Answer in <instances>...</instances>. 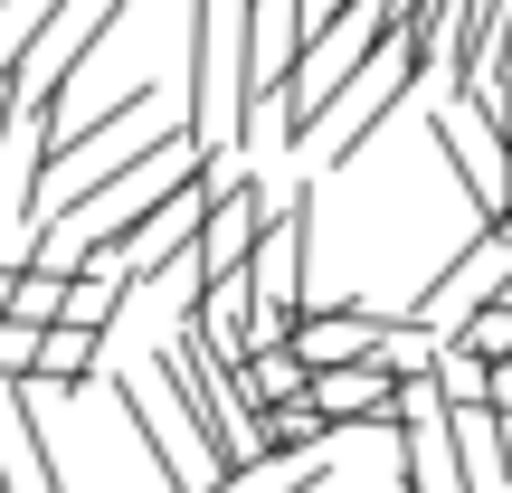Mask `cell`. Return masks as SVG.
Wrapping results in <instances>:
<instances>
[{"label":"cell","mask_w":512,"mask_h":493,"mask_svg":"<svg viewBox=\"0 0 512 493\" xmlns=\"http://www.w3.org/2000/svg\"><path fill=\"white\" fill-rule=\"evenodd\" d=\"M399 399H408V380L380 370V361H351V370H323V380H313V408L332 418V437H342V427L389 437V427H399Z\"/></svg>","instance_id":"5"},{"label":"cell","mask_w":512,"mask_h":493,"mask_svg":"<svg viewBox=\"0 0 512 493\" xmlns=\"http://www.w3.org/2000/svg\"><path fill=\"white\" fill-rule=\"evenodd\" d=\"M247 408H256V418L313 408V361H304V351H256V361H247ZM256 456H266V446H256Z\"/></svg>","instance_id":"8"},{"label":"cell","mask_w":512,"mask_h":493,"mask_svg":"<svg viewBox=\"0 0 512 493\" xmlns=\"http://www.w3.org/2000/svg\"><path fill=\"white\" fill-rule=\"evenodd\" d=\"M105 370V332H86V323H48L38 332V380L48 389H76V380H95Z\"/></svg>","instance_id":"9"},{"label":"cell","mask_w":512,"mask_h":493,"mask_svg":"<svg viewBox=\"0 0 512 493\" xmlns=\"http://www.w3.org/2000/svg\"><path fill=\"white\" fill-rule=\"evenodd\" d=\"M427 133H437V152H446V171H456V190L475 200V228H494L503 200H512V152H503V133L484 124L465 95H437V105H427Z\"/></svg>","instance_id":"3"},{"label":"cell","mask_w":512,"mask_h":493,"mask_svg":"<svg viewBox=\"0 0 512 493\" xmlns=\"http://www.w3.org/2000/svg\"><path fill=\"white\" fill-rule=\"evenodd\" d=\"M256 124V76H247V0H200L190 10V143H200V162H238Z\"/></svg>","instance_id":"1"},{"label":"cell","mask_w":512,"mask_h":493,"mask_svg":"<svg viewBox=\"0 0 512 493\" xmlns=\"http://www.w3.org/2000/svg\"><path fill=\"white\" fill-rule=\"evenodd\" d=\"M494 304H512V285H503V294H494Z\"/></svg>","instance_id":"14"},{"label":"cell","mask_w":512,"mask_h":493,"mask_svg":"<svg viewBox=\"0 0 512 493\" xmlns=\"http://www.w3.org/2000/svg\"><path fill=\"white\" fill-rule=\"evenodd\" d=\"M19 266H29V256H0V313H10V285H19Z\"/></svg>","instance_id":"13"},{"label":"cell","mask_w":512,"mask_h":493,"mask_svg":"<svg viewBox=\"0 0 512 493\" xmlns=\"http://www.w3.org/2000/svg\"><path fill=\"white\" fill-rule=\"evenodd\" d=\"M0 323H29V332L67 323V275H38V266H19V285H10V313H0Z\"/></svg>","instance_id":"11"},{"label":"cell","mask_w":512,"mask_h":493,"mask_svg":"<svg viewBox=\"0 0 512 493\" xmlns=\"http://www.w3.org/2000/svg\"><path fill=\"white\" fill-rule=\"evenodd\" d=\"M313 48V10L304 0H247V76L256 95H285V76L304 67Z\"/></svg>","instance_id":"6"},{"label":"cell","mask_w":512,"mask_h":493,"mask_svg":"<svg viewBox=\"0 0 512 493\" xmlns=\"http://www.w3.org/2000/svg\"><path fill=\"white\" fill-rule=\"evenodd\" d=\"M0 493H67V475L48 465V437H38L29 380H0Z\"/></svg>","instance_id":"7"},{"label":"cell","mask_w":512,"mask_h":493,"mask_svg":"<svg viewBox=\"0 0 512 493\" xmlns=\"http://www.w3.org/2000/svg\"><path fill=\"white\" fill-rule=\"evenodd\" d=\"M19 105H29V95H19V76H0V143H10V124H19Z\"/></svg>","instance_id":"12"},{"label":"cell","mask_w":512,"mask_h":493,"mask_svg":"<svg viewBox=\"0 0 512 493\" xmlns=\"http://www.w3.org/2000/svg\"><path fill=\"white\" fill-rule=\"evenodd\" d=\"M389 323H399V313L361 304V294H342V304H304V323H294V351H304V361H313V380H323V370H351V361H380Z\"/></svg>","instance_id":"4"},{"label":"cell","mask_w":512,"mask_h":493,"mask_svg":"<svg viewBox=\"0 0 512 493\" xmlns=\"http://www.w3.org/2000/svg\"><path fill=\"white\" fill-rule=\"evenodd\" d=\"M512 285V219H494V228H475V238H465L456 256H446L437 275H427L418 285V304H408V323L427 332V342H465V323H475L484 304H494V294Z\"/></svg>","instance_id":"2"},{"label":"cell","mask_w":512,"mask_h":493,"mask_svg":"<svg viewBox=\"0 0 512 493\" xmlns=\"http://www.w3.org/2000/svg\"><path fill=\"white\" fill-rule=\"evenodd\" d=\"M427 380H437V399H446V408H494L503 370H494V361H475V351H465V342H446Z\"/></svg>","instance_id":"10"}]
</instances>
